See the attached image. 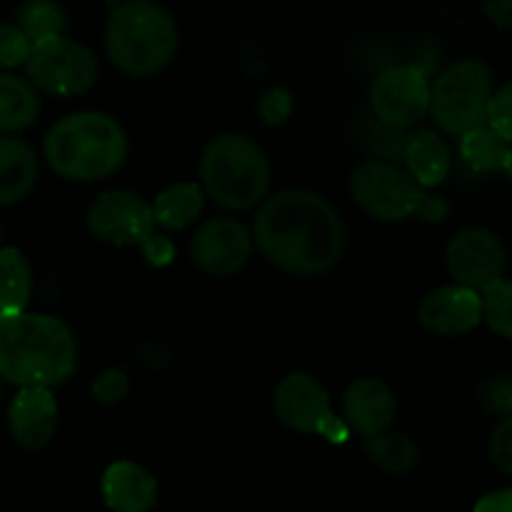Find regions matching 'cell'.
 I'll list each match as a JSON object with an SVG mask.
<instances>
[{
    "instance_id": "cell-1",
    "label": "cell",
    "mask_w": 512,
    "mask_h": 512,
    "mask_svg": "<svg viewBox=\"0 0 512 512\" xmlns=\"http://www.w3.org/2000/svg\"><path fill=\"white\" fill-rule=\"evenodd\" d=\"M253 245L273 268L295 278H318L345 255L343 215L315 190L285 188L265 195L253 218Z\"/></svg>"
},
{
    "instance_id": "cell-2",
    "label": "cell",
    "mask_w": 512,
    "mask_h": 512,
    "mask_svg": "<svg viewBox=\"0 0 512 512\" xmlns=\"http://www.w3.org/2000/svg\"><path fill=\"white\" fill-rule=\"evenodd\" d=\"M78 368L73 330L55 315H0V378L18 388H55Z\"/></svg>"
},
{
    "instance_id": "cell-3",
    "label": "cell",
    "mask_w": 512,
    "mask_h": 512,
    "mask_svg": "<svg viewBox=\"0 0 512 512\" xmlns=\"http://www.w3.org/2000/svg\"><path fill=\"white\" fill-rule=\"evenodd\" d=\"M123 125L100 110H80L60 118L43 140V155L55 175L73 183L105 180L128 158Z\"/></svg>"
},
{
    "instance_id": "cell-4",
    "label": "cell",
    "mask_w": 512,
    "mask_h": 512,
    "mask_svg": "<svg viewBox=\"0 0 512 512\" xmlns=\"http://www.w3.org/2000/svg\"><path fill=\"white\" fill-rule=\"evenodd\" d=\"M103 40L110 63L133 78L163 73L180 45L178 23L155 0H123L115 5Z\"/></svg>"
},
{
    "instance_id": "cell-5",
    "label": "cell",
    "mask_w": 512,
    "mask_h": 512,
    "mask_svg": "<svg viewBox=\"0 0 512 512\" xmlns=\"http://www.w3.org/2000/svg\"><path fill=\"white\" fill-rule=\"evenodd\" d=\"M205 198L223 210L258 208L270 190L273 168L263 145L248 133H220L205 143L198 163Z\"/></svg>"
},
{
    "instance_id": "cell-6",
    "label": "cell",
    "mask_w": 512,
    "mask_h": 512,
    "mask_svg": "<svg viewBox=\"0 0 512 512\" xmlns=\"http://www.w3.org/2000/svg\"><path fill=\"white\" fill-rule=\"evenodd\" d=\"M90 235L113 248H138L145 263L168 268L175 260V243L155 225L153 208L135 190L115 188L98 195L85 215Z\"/></svg>"
},
{
    "instance_id": "cell-7",
    "label": "cell",
    "mask_w": 512,
    "mask_h": 512,
    "mask_svg": "<svg viewBox=\"0 0 512 512\" xmlns=\"http://www.w3.org/2000/svg\"><path fill=\"white\" fill-rule=\"evenodd\" d=\"M493 70L480 58H460L440 70L430 83V110L443 133L460 138L468 130L488 123V103L493 95Z\"/></svg>"
},
{
    "instance_id": "cell-8",
    "label": "cell",
    "mask_w": 512,
    "mask_h": 512,
    "mask_svg": "<svg viewBox=\"0 0 512 512\" xmlns=\"http://www.w3.org/2000/svg\"><path fill=\"white\" fill-rule=\"evenodd\" d=\"M100 65L93 50L68 35L38 40L25 60V75L38 93L73 98L98 83Z\"/></svg>"
},
{
    "instance_id": "cell-9",
    "label": "cell",
    "mask_w": 512,
    "mask_h": 512,
    "mask_svg": "<svg viewBox=\"0 0 512 512\" xmlns=\"http://www.w3.org/2000/svg\"><path fill=\"white\" fill-rule=\"evenodd\" d=\"M350 195L375 220L400 223L418 215L428 190L393 160H365L350 175Z\"/></svg>"
},
{
    "instance_id": "cell-10",
    "label": "cell",
    "mask_w": 512,
    "mask_h": 512,
    "mask_svg": "<svg viewBox=\"0 0 512 512\" xmlns=\"http://www.w3.org/2000/svg\"><path fill=\"white\" fill-rule=\"evenodd\" d=\"M273 408L280 423L295 433L323 435L330 443H345L350 428L335 418L330 393L315 375L290 373L275 385Z\"/></svg>"
},
{
    "instance_id": "cell-11",
    "label": "cell",
    "mask_w": 512,
    "mask_h": 512,
    "mask_svg": "<svg viewBox=\"0 0 512 512\" xmlns=\"http://www.w3.org/2000/svg\"><path fill=\"white\" fill-rule=\"evenodd\" d=\"M370 110L390 128L408 130L430 110V80L415 65H388L370 83Z\"/></svg>"
},
{
    "instance_id": "cell-12",
    "label": "cell",
    "mask_w": 512,
    "mask_h": 512,
    "mask_svg": "<svg viewBox=\"0 0 512 512\" xmlns=\"http://www.w3.org/2000/svg\"><path fill=\"white\" fill-rule=\"evenodd\" d=\"M445 265L453 283L483 290L503 278L508 268V248L498 233L483 225L460 228L445 248Z\"/></svg>"
},
{
    "instance_id": "cell-13",
    "label": "cell",
    "mask_w": 512,
    "mask_h": 512,
    "mask_svg": "<svg viewBox=\"0 0 512 512\" xmlns=\"http://www.w3.org/2000/svg\"><path fill=\"white\" fill-rule=\"evenodd\" d=\"M253 233L230 215H215L198 225L190 243L195 268L208 278H233L253 255Z\"/></svg>"
},
{
    "instance_id": "cell-14",
    "label": "cell",
    "mask_w": 512,
    "mask_h": 512,
    "mask_svg": "<svg viewBox=\"0 0 512 512\" xmlns=\"http://www.w3.org/2000/svg\"><path fill=\"white\" fill-rule=\"evenodd\" d=\"M418 323L440 338H460L483 323L480 290L450 283L430 290L418 305Z\"/></svg>"
},
{
    "instance_id": "cell-15",
    "label": "cell",
    "mask_w": 512,
    "mask_h": 512,
    "mask_svg": "<svg viewBox=\"0 0 512 512\" xmlns=\"http://www.w3.org/2000/svg\"><path fill=\"white\" fill-rule=\"evenodd\" d=\"M398 415V398L385 380L358 378L343 393V420L363 438L385 433Z\"/></svg>"
},
{
    "instance_id": "cell-16",
    "label": "cell",
    "mask_w": 512,
    "mask_h": 512,
    "mask_svg": "<svg viewBox=\"0 0 512 512\" xmlns=\"http://www.w3.org/2000/svg\"><path fill=\"white\" fill-rule=\"evenodd\" d=\"M58 398L53 388H20L8 410L10 435L23 450H43L58 430Z\"/></svg>"
},
{
    "instance_id": "cell-17",
    "label": "cell",
    "mask_w": 512,
    "mask_h": 512,
    "mask_svg": "<svg viewBox=\"0 0 512 512\" xmlns=\"http://www.w3.org/2000/svg\"><path fill=\"white\" fill-rule=\"evenodd\" d=\"M100 490L113 512H150L158 503V480L143 465L130 460L108 465Z\"/></svg>"
},
{
    "instance_id": "cell-18",
    "label": "cell",
    "mask_w": 512,
    "mask_h": 512,
    "mask_svg": "<svg viewBox=\"0 0 512 512\" xmlns=\"http://www.w3.org/2000/svg\"><path fill=\"white\" fill-rule=\"evenodd\" d=\"M453 165L450 145L445 143L438 130H415L408 133L403 150V168L415 178V183L428 188H438L445 183Z\"/></svg>"
},
{
    "instance_id": "cell-19",
    "label": "cell",
    "mask_w": 512,
    "mask_h": 512,
    "mask_svg": "<svg viewBox=\"0 0 512 512\" xmlns=\"http://www.w3.org/2000/svg\"><path fill=\"white\" fill-rule=\"evenodd\" d=\"M38 155L25 140L0 133V205H15L38 183Z\"/></svg>"
},
{
    "instance_id": "cell-20",
    "label": "cell",
    "mask_w": 512,
    "mask_h": 512,
    "mask_svg": "<svg viewBox=\"0 0 512 512\" xmlns=\"http://www.w3.org/2000/svg\"><path fill=\"white\" fill-rule=\"evenodd\" d=\"M155 225L163 230H188L203 215L205 193L200 183L183 180L160 190L150 203Z\"/></svg>"
},
{
    "instance_id": "cell-21",
    "label": "cell",
    "mask_w": 512,
    "mask_h": 512,
    "mask_svg": "<svg viewBox=\"0 0 512 512\" xmlns=\"http://www.w3.org/2000/svg\"><path fill=\"white\" fill-rule=\"evenodd\" d=\"M40 113V95L28 78L0 70V133L30 128Z\"/></svg>"
},
{
    "instance_id": "cell-22",
    "label": "cell",
    "mask_w": 512,
    "mask_h": 512,
    "mask_svg": "<svg viewBox=\"0 0 512 512\" xmlns=\"http://www.w3.org/2000/svg\"><path fill=\"white\" fill-rule=\"evenodd\" d=\"M460 158L475 173H503L512 143L495 133L488 123L460 135Z\"/></svg>"
},
{
    "instance_id": "cell-23",
    "label": "cell",
    "mask_w": 512,
    "mask_h": 512,
    "mask_svg": "<svg viewBox=\"0 0 512 512\" xmlns=\"http://www.w3.org/2000/svg\"><path fill=\"white\" fill-rule=\"evenodd\" d=\"M33 293V270L18 248H0V315L20 313Z\"/></svg>"
},
{
    "instance_id": "cell-24",
    "label": "cell",
    "mask_w": 512,
    "mask_h": 512,
    "mask_svg": "<svg viewBox=\"0 0 512 512\" xmlns=\"http://www.w3.org/2000/svg\"><path fill=\"white\" fill-rule=\"evenodd\" d=\"M365 453L370 463L388 475H405L418 465L420 448L410 435L405 433H385L365 438Z\"/></svg>"
},
{
    "instance_id": "cell-25",
    "label": "cell",
    "mask_w": 512,
    "mask_h": 512,
    "mask_svg": "<svg viewBox=\"0 0 512 512\" xmlns=\"http://www.w3.org/2000/svg\"><path fill=\"white\" fill-rule=\"evenodd\" d=\"M18 25L30 43L65 35L68 18L58 0H25L18 8Z\"/></svg>"
},
{
    "instance_id": "cell-26",
    "label": "cell",
    "mask_w": 512,
    "mask_h": 512,
    "mask_svg": "<svg viewBox=\"0 0 512 512\" xmlns=\"http://www.w3.org/2000/svg\"><path fill=\"white\" fill-rule=\"evenodd\" d=\"M483 323L500 338L512 340V278H498L480 290Z\"/></svg>"
},
{
    "instance_id": "cell-27",
    "label": "cell",
    "mask_w": 512,
    "mask_h": 512,
    "mask_svg": "<svg viewBox=\"0 0 512 512\" xmlns=\"http://www.w3.org/2000/svg\"><path fill=\"white\" fill-rule=\"evenodd\" d=\"M30 48H33V43L20 30L18 23H0V70H13L25 65Z\"/></svg>"
},
{
    "instance_id": "cell-28",
    "label": "cell",
    "mask_w": 512,
    "mask_h": 512,
    "mask_svg": "<svg viewBox=\"0 0 512 512\" xmlns=\"http://www.w3.org/2000/svg\"><path fill=\"white\" fill-rule=\"evenodd\" d=\"M293 108H295V98L285 85H273V88H268L258 98V105H255L258 118L263 120L265 125H270V128L283 125L285 120L293 115Z\"/></svg>"
},
{
    "instance_id": "cell-29",
    "label": "cell",
    "mask_w": 512,
    "mask_h": 512,
    "mask_svg": "<svg viewBox=\"0 0 512 512\" xmlns=\"http://www.w3.org/2000/svg\"><path fill=\"white\" fill-rule=\"evenodd\" d=\"M488 460L500 475L512 478V413L503 415L488 440Z\"/></svg>"
},
{
    "instance_id": "cell-30",
    "label": "cell",
    "mask_w": 512,
    "mask_h": 512,
    "mask_svg": "<svg viewBox=\"0 0 512 512\" xmlns=\"http://www.w3.org/2000/svg\"><path fill=\"white\" fill-rule=\"evenodd\" d=\"M128 390H130V378L123 368H105L103 373L93 380V385H90L93 400L95 403L105 405V408L123 403Z\"/></svg>"
},
{
    "instance_id": "cell-31",
    "label": "cell",
    "mask_w": 512,
    "mask_h": 512,
    "mask_svg": "<svg viewBox=\"0 0 512 512\" xmlns=\"http://www.w3.org/2000/svg\"><path fill=\"white\" fill-rule=\"evenodd\" d=\"M478 400L488 413L498 418L512 413V375H493L478 388Z\"/></svg>"
},
{
    "instance_id": "cell-32",
    "label": "cell",
    "mask_w": 512,
    "mask_h": 512,
    "mask_svg": "<svg viewBox=\"0 0 512 512\" xmlns=\"http://www.w3.org/2000/svg\"><path fill=\"white\" fill-rule=\"evenodd\" d=\"M488 125L512 143V80L493 90L488 103Z\"/></svg>"
},
{
    "instance_id": "cell-33",
    "label": "cell",
    "mask_w": 512,
    "mask_h": 512,
    "mask_svg": "<svg viewBox=\"0 0 512 512\" xmlns=\"http://www.w3.org/2000/svg\"><path fill=\"white\" fill-rule=\"evenodd\" d=\"M483 15L490 25L500 30H512V0H480Z\"/></svg>"
},
{
    "instance_id": "cell-34",
    "label": "cell",
    "mask_w": 512,
    "mask_h": 512,
    "mask_svg": "<svg viewBox=\"0 0 512 512\" xmlns=\"http://www.w3.org/2000/svg\"><path fill=\"white\" fill-rule=\"evenodd\" d=\"M473 512H512V488L495 490L475 503Z\"/></svg>"
},
{
    "instance_id": "cell-35",
    "label": "cell",
    "mask_w": 512,
    "mask_h": 512,
    "mask_svg": "<svg viewBox=\"0 0 512 512\" xmlns=\"http://www.w3.org/2000/svg\"><path fill=\"white\" fill-rule=\"evenodd\" d=\"M445 215H448V203L438 195H428L415 218L425 220V223H440V220H445Z\"/></svg>"
},
{
    "instance_id": "cell-36",
    "label": "cell",
    "mask_w": 512,
    "mask_h": 512,
    "mask_svg": "<svg viewBox=\"0 0 512 512\" xmlns=\"http://www.w3.org/2000/svg\"><path fill=\"white\" fill-rule=\"evenodd\" d=\"M503 173H505V178H508V180H510V183H512V148H510V155H508V163H505V170H503Z\"/></svg>"
},
{
    "instance_id": "cell-37",
    "label": "cell",
    "mask_w": 512,
    "mask_h": 512,
    "mask_svg": "<svg viewBox=\"0 0 512 512\" xmlns=\"http://www.w3.org/2000/svg\"><path fill=\"white\" fill-rule=\"evenodd\" d=\"M0 238H3V223H0Z\"/></svg>"
},
{
    "instance_id": "cell-38",
    "label": "cell",
    "mask_w": 512,
    "mask_h": 512,
    "mask_svg": "<svg viewBox=\"0 0 512 512\" xmlns=\"http://www.w3.org/2000/svg\"><path fill=\"white\" fill-rule=\"evenodd\" d=\"M0 380H3V378H0Z\"/></svg>"
}]
</instances>
